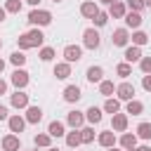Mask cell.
Returning <instances> with one entry per match:
<instances>
[{
	"label": "cell",
	"instance_id": "43",
	"mask_svg": "<svg viewBox=\"0 0 151 151\" xmlns=\"http://www.w3.org/2000/svg\"><path fill=\"white\" fill-rule=\"evenodd\" d=\"M137 151H151V146L149 144H142V146H137Z\"/></svg>",
	"mask_w": 151,
	"mask_h": 151
},
{
	"label": "cell",
	"instance_id": "49",
	"mask_svg": "<svg viewBox=\"0 0 151 151\" xmlns=\"http://www.w3.org/2000/svg\"><path fill=\"white\" fill-rule=\"evenodd\" d=\"M47 151H59V149H57V146H50V149H47Z\"/></svg>",
	"mask_w": 151,
	"mask_h": 151
},
{
	"label": "cell",
	"instance_id": "53",
	"mask_svg": "<svg viewBox=\"0 0 151 151\" xmlns=\"http://www.w3.org/2000/svg\"><path fill=\"white\" fill-rule=\"evenodd\" d=\"M0 50H2V40H0Z\"/></svg>",
	"mask_w": 151,
	"mask_h": 151
},
{
	"label": "cell",
	"instance_id": "51",
	"mask_svg": "<svg viewBox=\"0 0 151 151\" xmlns=\"http://www.w3.org/2000/svg\"><path fill=\"white\" fill-rule=\"evenodd\" d=\"M127 151H137V146H134V149H127Z\"/></svg>",
	"mask_w": 151,
	"mask_h": 151
},
{
	"label": "cell",
	"instance_id": "5",
	"mask_svg": "<svg viewBox=\"0 0 151 151\" xmlns=\"http://www.w3.org/2000/svg\"><path fill=\"white\" fill-rule=\"evenodd\" d=\"M9 83L17 87V90H24L28 83H31V73L26 68H14V73L9 76Z\"/></svg>",
	"mask_w": 151,
	"mask_h": 151
},
{
	"label": "cell",
	"instance_id": "12",
	"mask_svg": "<svg viewBox=\"0 0 151 151\" xmlns=\"http://www.w3.org/2000/svg\"><path fill=\"white\" fill-rule=\"evenodd\" d=\"M127 123H130V120H127V113H113V116H111V130H113V132H120V134H123V132L127 130Z\"/></svg>",
	"mask_w": 151,
	"mask_h": 151
},
{
	"label": "cell",
	"instance_id": "8",
	"mask_svg": "<svg viewBox=\"0 0 151 151\" xmlns=\"http://www.w3.org/2000/svg\"><path fill=\"white\" fill-rule=\"evenodd\" d=\"M9 106H12V109H19V111H21V109H28V106H31V104H28V94H26L24 90L12 92V94H9Z\"/></svg>",
	"mask_w": 151,
	"mask_h": 151
},
{
	"label": "cell",
	"instance_id": "34",
	"mask_svg": "<svg viewBox=\"0 0 151 151\" xmlns=\"http://www.w3.org/2000/svg\"><path fill=\"white\" fill-rule=\"evenodd\" d=\"M54 47H47V45H42L40 47V52H38V57H40V61H52L54 59Z\"/></svg>",
	"mask_w": 151,
	"mask_h": 151
},
{
	"label": "cell",
	"instance_id": "25",
	"mask_svg": "<svg viewBox=\"0 0 151 151\" xmlns=\"http://www.w3.org/2000/svg\"><path fill=\"white\" fill-rule=\"evenodd\" d=\"M47 134H50V137H64V134H66V125H64L61 120H52V123L47 125Z\"/></svg>",
	"mask_w": 151,
	"mask_h": 151
},
{
	"label": "cell",
	"instance_id": "13",
	"mask_svg": "<svg viewBox=\"0 0 151 151\" xmlns=\"http://www.w3.org/2000/svg\"><path fill=\"white\" fill-rule=\"evenodd\" d=\"M125 14H127V5L123 0H116L109 5V19H123Z\"/></svg>",
	"mask_w": 151,
	"mask_h": 151
},
{
	"label": "cell",
	"instance_id": "29",
	"mask_svg": "<svg viewBox=\"0 0 151 151\" xmlns=\"http://www.w3.org/2000/svg\"><path fill=\"white\" fill-rule=\"evenodd\" d=\"M99 94L106 97V99L113 97V94H116V85H113V80H101V83H99Z\"/></svg>",
	"mask_w": 151,
	"mask_h": 151
},
{
	"label": "cell",
	"instance_id": "20",
	"mask_svg": "<svg viewBox=\"0 0 151 151\" xmlns=\"http://www.w3.org/2000/svg\"><path fill=\"white\" fill-rule=\"evenodd\" d=\"M123 57H125V64H130V66H132L134 61H139V59H142V47L127 45V47H125V54H123Z\"/></svg>",
	"mask_w": 151,
	"mask_h": 151
},
{
	"label": "cell",
	"instance_id": "16",
	"mask_svg": "<svg viewBox=\"0 0 151 151\" xmlns=\"http://www.w3.org/2000/svg\"><path fill=\"white\" fill-rule=\"evenodd\" d=\"M99 12H101V9H99V5H97L94 0H85V2L80 5V14H83L85 19H94Z\"/></svg>",
	"mask_w": 151,
	"mask_h": 151
},
{
	"label": "cell",
	"instance_id": "23",
	"mask_svg": "<svg viewBox=\"0 0 151 151\" xmlns=\"http://www.w3.org/2000/svg\"><path fill=\"white\" fill-rule=\"evenodd\" d=\"M101 113H104V111H101L99 106H90V109L85 111V120H87L90 125H99V123H101V118H104Z\"/></svg>",
	"mask_w": 151,
	"mask_h": 151
},
{
	"label": "cell",
	"instance_id": "32",
	"mask_svg": "<svg viewBox=\"0 0 151 151\" xmlns=\"http://www.w3.org/2000/svg\"><path fill=\"white\" fill-rule=\"evenodd\" d=\"M80 142H83V144H92V142H94V125L80 127Z\"/></svg>",
	"mask_w": 151,
	"mask_h": 151
},
{
	"label": "cell",
	"instance_id": "21",
	"mask_svg": "<svg viewBox=\"0 0 151 151\" xmlns=\"http://www.w3.org/2000/svg\"><path fill=\"white\" fill-rule=\"evenodd\" d=\"M52 73H54V78H57V80H66V78L71 76V64H66V61H57Z\"/></svg>",
	"mask_w": 151,
	"mask_h": 151
},
{
	"label": "cell",
	"instance_id": "42",
	"mask_svg": "<svg viewBox=\"0 0 151 151\" xmlns=\"http://www.w3.org/2000/svg\"><path fill=\"white\" fill-rule=\"evenodd\" d=\"M2 94H7V83L0 78V97H2Z\"/></svg>",
	"mask_w": 151,
	"mask_h": 151
},
{
	"label": "cell",
	"instance_id": "50",
	"mask_svg": "<svg viewBox=\"0 0 151 151\" xmlns=\"http://www.w3.org/2000/svg\"><path fill=\"white\" fill-rule=\"evenodd\" d=\"M106 151H120V149H116V146H111V149H106Z\"/></svg>",
	"mask_w": 151,
	"mask_h": 151
},
{
	"label": "cell",
	"instance_id": "28",
	"mask_svg": "<svg viewBox=\"0 0 151 151\" xmlns=\"http://www.w3.org/2000/svg\"><path fill=\"white\" fill-rule=\"evenodd\" d=\"M66 137V146L68 149H78L83 142H80V130H71V132H66L64 134Z\"/></svg>",
	"mask_w": 151,
	"mask_h": 151
},
{
	"label": "cell",
	"instance_id": "30",
	"mask_svg": "<svg viewBox=\"0 0 151 151\" xmlns=\"http://www.w3.org/2000/svg\"><path fill=\"white\" fill-rule=\"evenodd\" d=\"M33 144L40 146V149H50V146H52V137H50L47 132H40V134L33 137Z\"/></svg>",
	"mask_w": 151,
	"mask_h": 151
},
{
	"label": "cell",
	"instance_id": "33",
	"mask_svg": "<svg viewBox=\"0 0 151 151\" xmlns=\"http://www.w3.org/2000/svg\"><path fill=\"white\" fill-rule=\"evenodd\" d=\"M9 61H12V64H14L17 68H21V66L26 64V54H24L21 50H14V52L9 54Z\"/></svg>",
	"mask_w": 151,
	"mask_h": 151
},
{
	"label": "cell",
	"instance_id": "18",
	"mask_svg": "<svg viewBox=\"0 0 151 151\" xmlns=\"http://www.w3.org/2000/svg\"><path fill=\"white\" fill-rule=\"evenodd\" d=\"M85 78H87V83H92V85L97 83V85H99V83L104 80V68H101V66H90V68L85 71Z\"/></svg>",
	"mask_w": 151,
	"mask_h": 151
},
{
	"label": "cell",
	"instance_id": "14",
	"mask_svg": "<svg viewBox=\"0 0 151 151\" xmlns=\"http://www.w3.org/2000/svg\"><path fill=\"white\" fill-rule=\"evenodd\" d=\"M116 132L113 130H104V132H99L97 134V144L99 146H104V149H111V146H116Z\"/></svg>",
	"mask_w": 151,
	"mask_h": 151
},
{
	"label": "cell",
	"instance_id": "52",
	"mask_svg": "<svg viewBox=\"0 0 151 151\" xmlns=\"http://www.w3.org/2000/svg\"><path fill=\"white\" fill-rule=\"evenodd\" d=\"M52 2H64V0H52Z\"/></svg>",
	"mask_w": 151,
	"mask_h": 151
},
{
	"label": "cell",
	"instance_id": "39",
	"mask_svg": "<svg viewBox=\"0 0 151 151\" xmlns=\"http://www.w3.org/2000/svg\"><path fill=\"white\" fill-rule=\"evenodd\" d=\"M125 5L130 7V12H139L142 14V9H144V0H127Z\"/></svg>",
	"mask_w": 151,
	"mask_h": 151
},
{
	"label": "cell",
	"instance_id": "6",
	"mask_svg": "<svg viewBox=\"0 0 151 151\" xmlns=\"http://www.w3.org/2000/svg\"><path fill=\"white\" fill-rule=\"evenodd\" d=\"M66 125H68L71 130H80V127L85 125V111H78V109L68 111V113H66Z\"/></svg>",
	"mask_w": 151,
	"mask_h": 151
},
{
	"label": "cell",
	"instance_id": "26",
	"mask_svg": "<svg viewBox=\"0 0 151 151\" xmlns=\"http://www.w3.org/2000/svg\"><path fill=\"white\" fill-rule=\"evenodd\" d=\"M130 40H132V45H134V47H144V45H149V40H151V38H149L144 31H132Z\"/></svg>",
	"mask_w": 151,
	"mask_h": 151
},
{
	"label": "cell",
	"instance_id": "1",
	"mask_svg": "<svg viewBox=\"0 0 151 151\" xmlns=\"http://www.w3.org/2000/svg\"><path fill=\"white\" fill-rule=\"evenodd\" d=\"M17 45H19L21 52H26L31 47H42L45 45V33L40 28H31V31H26V33H21L17 38Z\"/></svg>",
	"mask_w": 151,
	"mask_h": 151
},
{
	"label": "cell",
	"instance_id": "35",
	"mask_svg": "<svg viewBox=\"0 0 151 151\" xmlns=\"http://www.w3.org/2000/svg\"><path fill=\"white\" fill-rule=\"evenodd\" d=\"M5 12L7 14H19L21 12V0H5Z\"/></svg>",
	"mask_w": 151,
	"mask_h": 151
},
{
	"label": "cell",
	"instance_id": "48",
	"mask_svg": "<svg viewBox=\"0 0 151 151\" xmlns=\"http://www.w3.org/2000/svg\"><path fill=\"white\" fill-rule=\"evenodd\" d=\"M144 7H149V9H151V0H144Z\"/></svg>",
	"mask_w": 151,
	"mask_h": 151
},
{
	"label": "cell",
	"instance_id": "15",
	"mask_svg": "<svg viewBox=\"0 0 151 151\" xmlns=\"http://www.w3.org/2000/svg\"><path fill=\"white\" fill-rule=\"evenodd\" d=\"M2 151H21V139L19 134H5L2 137Z\"/></svg>",
	"mask_w": 151,
	"mask_h": 151
},
{
	"label": "cell",
	"instance_id": "47",
	"mask_svg": "<svg viewBox=\"0 0 151 151\" xmlns=\"http://www.w3.org/2000/svg\"><path fill=\"white\" fill-rule=\"evenodd\" d=\"M101 5H111V2H116V0H99Z\"/></svg>",
	"mask_w": 151,
	"mask_h": 151
},
{
	"label": "cell",
	"instance_id": "46",
	"mask_svg": "<svg viewBox=\"0 0 151 151\" xmlns=\"http://www.w3.org/2000/svg\"><path fill=\"white\" fill-rule=\"evenodd\" d=\"M2 71H5V59L0 57V73H2Z\"/></svg>",
	"mask_w": 151,
	"mask_h": 151
},
{
	"label": "cell",
	"instance_id": "10",
	"mask_svg": "<svg viewBox=\"0 0 151 151\" xmlns=\"http://www.w3.org/2000/svg\"><path fill=\"white\" fill-rule=\"evenodd\" d=\"M7 127H9L12 134H19V132H24V127H26V118L19 116V113H12V116L7 118Z\"/></svg>",
	"mask_w": 151,
	"mask_h": 151
},
{
	"label": "cell",
	"instance_id": "7",
	"mask_svg": "<svg viewBox=\"0 0 151 151\" xmlns=\"http://www.w3.org/2000/svg\"><path fill=\"white\" fill-rule=\"evenodd\" d=\"M83 59V47L80 45H66L64 47V61L66 64H78Z\"/></svg>",
	"mask_w": 151,
	"mask_h": 151
},
{
	"label": "cell",
	"instance_id": "37",
	"mask_svg": "<svg viewBox=\"0 0 151 151\" xmlns=\"http://www.w3.org/2000/svg\"><path fill=\"white\" fill-rule=\"evenodd\" d=\"M92 24H94V28H101V26H106V24H109V12H99V14L92 19Z\"/></svg>",
	"mask_w": 151,
	"mask_h": 151
},
{
	"label": "cell",
	"instance_id": "11",
	"mask_svg": "<svg viewBox=\"0 0 151 151\" xmlns=\"http://www.w3.org/2000/svg\"><path fill=\"white\" fill-rule=\"evenodd\" d=\"M80 97H83V90L78 85H66L64 87V101L66 104H78Z\"/></svg>",
	"mask_w": 151,
	"mask_h": 151
},
{
	"label": "cell",
	"instance_id": "3",
	"mask_svg": "<svg viewBox=\"0 0 151 151\" xmlns=\"http://www.w3.org/2000/svg\"><path fill=\"white\" fill-rule=\"evenodd\" d=\"M99 45H101V35H99V31H97L94 26L85 28V31H83V47L94 52V50H99Z\"/></svg>",
	"mask_w": 151,
	"mask_h": 151
},
{
	"label": "cell",
	"instance_id": "2",
	"mask_svg": "<svg viewBox=\"0 0 151 151\" xmlns=\"http://www.w3.org/2000/svg\"><path fill=\"white\" fill-rule=\"evenodd\" d=\"M33 28H42V26H50L52 24V12L50 9H40V7H33L28 12V19H26Z\"/></svg>",
	"mask_w": 151,
	"mask_h": 151
},
{
	"label": "cell",
	"instance_id": "24",
	"mask_svg": "<svg viewBox=\"0 0 151 151\" xmlns=\"http://www.w3.org/2000/svg\"><path fill=\"white\" fill-rule=\"evenodd\" d=\"M125 113H127V116H142V113H144V104H142L139 99H130V101L125 104Z\"/></svg>",
	"mask_w": 151,
	"mask_h": 151
},
{
	"label": "cell",
	"instance_id": "22",
	"mask_svg": "<svg viewBox=\"0 0 151 151\" xmlns=\"http://www.w3.org/2000/svg\"><path fill=\"white\" fill-rule=\"evenodd\" d=\"M24 118H26V123H31V125H38V123L42 120V109H40V106H28Z\"/></svg>",
	"mask_w": 151,
	"mask_h": 151
},
{
	"label": "cell",
	"instance_id": "31",
	"mask_svg": "<svg viewBox=\"0 0 151 151\" xmlns=\"http://www.w3.org/2000/svg\"><path fill=\"white\" fill-rule=\"evenodd\" d=\"M134 134H137V139H144V142H149V139H151V123H139Z\"/></svg>",
	"mask_w": 151,
	"mask_h": 151
},
{
	"label": "cell",
	"instance_id": "38",
	"mask_svg": "<svg viewBox=\"0 0 151 151\" xmlns=\"http://www.w3.org/2000/svg\"><path fill=\"white\" fill-rule=\"evenodd\" d=\"M139 68H142L144 76H149V73H151V57H142V59H139Z\"/></svg>",
	"mask_w": 151,
	"mask_h": 151
},
{
	"label": "cell",
	"instance_id": "9",
	"mask_svg": "<svg viewBox=\"0 0 151 151\" xmlns=\"http://www.w3.org/2000/svg\"><path fill=\"white\" fill-rule=\"evenodd\" d=\"M111 42H113V47H127V42H130V31L123 26V28H116L113 31V35H111Z\"/></svg>",
	"mask_w": 151,
	"mask_h": 151
},
{
	"label": "cell",
	"instance_id": "4",
	"mask_svg": "<svg viewBox=\"0 0 151 151\" xmlns=\"http://www.w3.org/2000/svg\"><path fill=\"white\" fill-rule=\"evenodd\" d=\"M134 92H137V87L130 83V80H123L120 85H116V99L118 101H130V99H134Z\"/></svg>",
	"mask_w": 151,
	"mask_h": 151
},
{
	"label": "cell",
	"instance_id": "36",
	"mask_svg": "<svg viewBox=\"0 0 151 151\" xmlns=\"http://www.w3.org/2000/svg\"><path fill=\"white\" fill-rule=\"evenodd\" d=\"M116 73H118L120 78H125V80H127V78L132 76V66H130V64H125V61H120V64L116 66Z\"/></svg>",
	"mask_w": 151,
	"mask_h": 151
},
{
	"label": "cell",
	"instance_id": "44",
	"mask_svg": "<svg viewBox=\"0 0 151 151\" xmlns=\"http://www.w3.org/2000/svg\"><path fill=\"white\" fill-rule=\"evenodd\" d=\"M26 2H28V5H31V7H38V5H40V2H42V0H26Z\"/></svg>",
	"mask_w": 151,
	"mask_h": 151
},
{
	"label": "cell",
	"instance_id": "19",
	"mask_svg": "<svg viewBox=\"0 0 151 151\" xmlns=\"http://www.w3.org/2000/svg\"><path fill=\"white\" fill-rule=\"evenodd\" d=\"M118 144H120L123 151L134 149V146H137V134H134V132H123V134L118 137Z\"/></svg>",
	"mask_w": 151,
	"mask_h": 151
},
{
	"label": "cell",
	"instance_id": "17",
	"mask_svg": "<svg viewBox=\"0 0 151 151\" xmlns=\"http://www.w3.org/2000/svg\"><path fill=\"white\" fill-rule=\"evenodd\" d=\"M123 21H125V28H127V31H130V28H132V31H139V26H142L144 19H142L139 12H127V14L123 17Z\"/></svg>",
	"mask_w": 151,
	"mask_h": 151
},
{
	"label": "cell",
	"instance_id": "27",
	"mask_svg": "<svg viewBox=\"0 0 151 151\" xmlns=\"http://www.w3.org/2000/svg\"><path fill=\"white\" fill-rule=\"evenodd\" d=\"M101 111H104V113H111V116H113V113H120V101H118L116 97H109V99L104 101Z\"/></svg>",
	"mask_w": 151,
	"mask_h": 151
},
{
	"label": "cell",
	"instance_id": "40",
	"mask_svg": "<svg viewBox=\"0 0 151 151\" xmlns=\"http://www.w3.org/2000/svg\"><path fill=\"white\" fill-rule=\"evenodd\" d=\"M142 87H144L146 92H151V73H149V76H142Z\"/></svg>",
	"mask_w": 151,
	"mask_h": 151
},
{
	"label": "cell",
	"instance_id": "45",
	"mask_svg": "<svg viewBox=\"0 0 151 151\" xmlns=\"http://www.w3.org/2000/svg\"><path fill=\"white\" fill-rule=\"evenodd\" d=\"M5 17H7V12H5V7H0V24L5 21Z\"/></svg>",
	"mask_w": 151,
	"mask_h": 151
},
{
	"label": "cell",
	"instance_id": "41",
	"mask_svg": "<svg viewBox=\"0 0 151 151\" xmlns=\"http://www.w3.org/2000/svg\"><path fill=\"white\" fill-rule=\"evenodd\" d=\"M7 118H9V109L5 104H0V120H7Z\"/></svg>",
	"mask_w": 151,
	"mask_h": 151
}]
</instances>
